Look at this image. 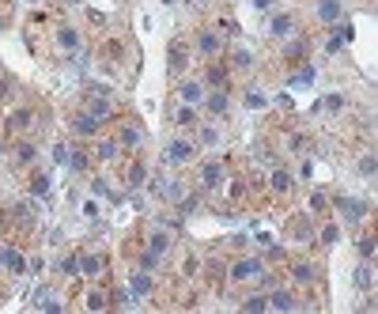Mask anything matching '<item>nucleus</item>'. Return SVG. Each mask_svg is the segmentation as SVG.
Masks as SVG:
<instances>
[{"label": "nucleus", "mask_w": 378, "mask_h": 314, "mask_svg": "<svg viewBox=\"0 0 378 314\" xmlns=\"http://www.w3.org/2000/svg\"><path fill=\"white\" fill-rule=\"evenodd\" d=\"M336 208H344V216H348V220H359V216H363V204H359V201H336Z\"/></svg>", "instance_id": "6"}, {"label": "nucleus", "mask_w": 378, "mask_h": 314, "mask_svg": "<svg viewBox=\"0 0 378 314\" xmlns=\"http://www.w3.org/2000/svg\"><path fill=\"white\" fill-rule=\"evenodd\" d=\"M178 125H193V110H189V106L178 110Z\"/></svg>", "instance_id": "27"}, {"label": "nucleus", "mask_w": 378, "mask_h": 314, "mask_svg": "<svg viewBox=\"0 0 378 314\" xmlns=\"http://www.w3.org/2000/svg\"><path fill=\"white\" fill-rule=\"evenodd\" d=\"M15 156H19V163H30V159H34V148H30V144H19Z\"/></svg>", "instance_id": "20"}, {"label": "nucleus", "mask_w": 378, "mask_h": 314, "mask_svg": "<svg viewBox=\"0 0 378 314\" xmlns=\"http://www.w3.org/2000/svg\"><path fill=\"white\" fill-rule=\"evenodd\" d=\"M359 171L371 178V174H375V156H363V159H359Z\"/></svg>", "instance_id": "24"}, {"label": "nucleus", "mask_w": 378, "mask_h": 314, "mask_svg": "<svg viewBox=\"0 0 378 314\" xmlns=\"http://www.w3.org/2000/svg\"><path fill=\"white\" fill-rule=\"evenodd\" d=\"M163 250H167V235H155L151 239V254H163Z\"/></svg>", "instance_id": "28"}, {"label": "nucleus", "mask_w": 378, "mask_h": 314, "mask_svg": "<svg viewBox=\"0 0 378 314\" xmlns=\"http://www.w3.org/2000/svg\"><path fill=\"white\" fill-rule=\"evenodd\" d=\"M170 57H174L170 65H174V68H182V65H186V45H182V42H178V45H170Z\"/></svg>", "instance_id": "13"}, {"label": "nucleus", "mask_w": 378, "mask_h": 314, "mask_svg": "<svg viewBox=\"0 0 378 314\" xmlns=\"http://www.w3.org/2000/svg\"><path fill=\"white\" fill-rule=\"evenodd\" d=\"M102 307H106L102 295H99V292H91V295H87V311H102Z\"/></svg>", "instance_id": "25"}, {"label": "nucleus", "mask_w": 378, "mask_h": 314, "mask_svg": "<svg viewBox=\"0 0 378 314\" xmlns=\"http://www.w3.org/2000/svg\"><path fill=\"white\" fill-rule=\"evenodd\" d=\"M336 12H340V4H336V0H321V8H318L321 19H336Z\"/></svg>", "instance_id": "8"}, {"label": "nucleus", "mask_w": 378, "mask_h": 314, "mask_svg": "<svg viewBox=\"0 0 378 314\" xmlns=\"http://www.w3.org/2000/svg\"><path fill=\"white\" fill-rule=\"evenodd\" d=\"M38 307H42V311H61V303L53 299L49 292H42V295H38Z\"/></svg>", "instance_id": "15"}, {"label": "nucleus", "mask_w": 378, "mask_h": 314, "mask_svg": "<svg viewBox=\"0 0 378 314\" xmlns=\"http://www.w3.org/2000/svg\"><path fill=\"white\" fill-rule=\"evenodd\" d=\"M273 307H276V311H295V299H291L288 292H276V295H273Z\"/></svg>", "instance_id": "7"}, {"label": "nucleus", "mask_w": 378, "mask_h": 314, "mask_svg": "<svg viewBox=\"0 0 378 314\" xmlns=\"http://www.w3.org/2000/svg\"><path fill=\"white\" fill-rule=\"evenodd\" d=\"M265 307H269V299H261V295H253V299L242 303V311H265Z\"/></svg>", "instance_id": "19"}, {"label": "nucleus", "mask_w": 378, "mask_h": 314, "mask_svg": "<svg viewBox=\"0 0 378 314\" xmlns=\"http://www.w3.org/2000/svg\"><path fill=\"white\" fill-rule=\"evenodd\" d=\"M359 250H363V254L371 257V254H375V239H363V243H359Z\"/></svg>", "instance_id": "31"}, {"label": "nucleus", "mask_w": 378, "mask_h": 314, "mask_svg": "<svg viewBox=\"0 0 378 314\" xmlns=\"http://www.w3.org/2000/svg\"><path fill=\"white\" fill-rule=\"evenodd\" d=\"M291 276H295V280H310V276H314V269H310V265H295V269H291Z\"/></svg>", "instance_id": "18"}, {"label": "nucleus", "mask_w": 378, "mask_h": 314, "mask_svg": "<svg viewBox=\"0 0 378 314\" xmlns=\"http://www.w3.org/2000/svg\"><path fill=\"white\" fill-rule=\"evenodd\" d=\"M288 186H291L288 174H276V178H273V189H288Z\"/></svg>", "instance_id": "29"}, {"label": "nucleus", "mask_w": 378, "mask_h": 314, "mask_svg": "<svg viewBox=\"0 0 378 314\" xmlns=\"http://www.w3.org/2000/svg\"><path fill=\"white\" fill-rule=\"evenodd\" d=\"M8 125H12V129H27V125H30V114H27V110H19V114H12V121H8Z\"/></svg>", "instance_id": "16"}, {"label": "nucleus", "mask_w": 378, "mask_h": 314, "mask_svg": "<svg viewBox=\"0 0 378 314\" xmlns=\"http://www.w3.org/2000/svg\"><path fill=\"white\" fill-rule=\"evenodd\" d=\"M76 269L84 272V276H99V257H91V254H80V257H76Z\"/></svg>", "instance_id": "3"}, {"label": "nucleus", "mask_w": 378, "mask_h": 314, "mask_svg": "<svg viewBox=\"0 0 378 314\" xmlns=\"http://www.w3.org/2000/svg\"><path fill=\"white\" fill-rule=\"evenodd\" d=\"M34 193H38V197H45V193H49V178H42V174H38V178H34Z\"/></svg>", "instance_id": "21"}, {"label": "nucleus", "mask_w": 378, "mask_h": 314, "mask_svg": "<svg viewBox=\"0 0 378 314\" xmlns=\"http://www.w3.org/2000/svg\"><path fill=\"white\" fill-rule=\"evenodd\" d=\"M223 106H227V99H223V95H208V110H212V114H219V110H223Z\"/></svg>", "instance_id": "17"}, {"label": "nucleus", "mask_w": 378, "mask_h": 314, "mask_svg": "<svg viewBox=\"0 0 378 314\" xmlns=\"http://www.w3.org/2000/svg\"><path fill=\"white\" fill-rule=\"evenodd\" d=\"M201 49H204V53H216V49H219V38H216V34H201Z\"/></svg>", "instance_id": "14"}, {"label": "nucleus", "mask_w": 378, "mask_h": 314, "mask_svg": "<svg viewBox=\"0 0 378 314\" xmlns=\"http://www.w3.org/2000/svg\"><path fill=\"white\" fill-rule=\"evenodd\" d=\"M110 114H114L110 102H91V117H110Z\"/></svg>", "instance_id": "12"}, {"label": "nucleus", "mask_w": 378, "mask_h": 314, "mask_svg": "<svg viewBox=\"0 0 378 314\" xmlns=\"http://www.w3.org/2000/svg\"><path fill=\"white\" fill-rule=\"evenodd\" d=\"M231 272H234V280H250V276H257V272H261V261H238Z\"/></svg>", "instance_id": "2"}, {"label": "nucleus", "mask_w": 378, "mask_h": 314, "mask_svg": "<svg viewBox=\"0 0 378 314\" xmlns=\"http://www.w3.org/2000/svg\"><path fill=\"white\" fill-rule=\"evenodd\" d=\"M253 4H257V8H261V12H265V8H273V0H253Z\"/></svg>", "instance_id": "32"}, {"label": "nucleus", "mask_w": 378, "mask_h": 314, "mask_svg": "<svg viewBox=\"0 0 378 314\" xmlns=\"http://www.w3.org/2000/svg\"><path fill=\"white\" fill-rule=\"evenodd\" d=\"M356 280H359V284H363V288H371V265H363V269H359V276H356Z\"/></svg>", "instance_id": "30"}, {"label": "nucleus", "mask_w": 378, "mask_h": 314, "mask_svg": "<svg viewBox=\"0 0 378 314\" xmlns=\"http://www.w3.org/2000/svg\"><path fill=\"white\" fill-rule=\"evenodd\" d=\"M99 156H102V159H114V156H117V140H106V144L99 148Z\"/></svg>", "instance_id": "22"}, {"label": "nucleus", "mask_w": 378, "mask_h": 314, "mask_svg": "<svg viewBox=\"0 0 378 314\" xmlns=\"http://www.w3.org/2000/svg\"><path fill=\"white\" fill-rule=\"evenodd\" d=\"M68 4H80V0H68Z\"/></svg>", "instance_id": "33"}, {"label": "nucleus", "mask_w": 378, "mask_h": 314, "mask_svg": "<svg viewBox=\"0 0 378 314\" xmlns=\"http://www.w3.org/2000/svg\"><path fill=\"white\" fill-rule=\"evenodd\" d=\"M201 182L204 186H219V163H204L201 167Z\"/></svg>", "instance_id": "5"}, {"label": "nucleus", "mask_w": 378, "mask_h": 314, "mask_svg": "<svg viewBox=\"0 0 378 314\" xmlns=\"http://www.w3.org/2000/svg\"><path fill=\"white\" fill-rule=\"evenodd\" d=\"M72 129H76V133H80V136H91V133L99 129V121H95V117H91V114H80V117H76V121H72Z\"/></svg>", "instance_id": "4"}, {"label": "nucleus", "mask_w": 378, "mask_h": 314, "mask_svg": "<svg viewBox=\"0 0 378 314\" xmlns=\"http://www.w3.org/2000/svg\"><path fill=\"white\" fill-rule=\"evenodd\" d=\"M201 95H204L201 84H186V87H182V99H186V102H201Z\"/></svg>", "instance_id": "10"}, {"label": "nucleus", "mask_w": 378, "mask_h": 314, "mask_svg": "<svg viewBox=\"0 0 378 314\" xmlns=\"http://www.w3.org/2000/svg\"><path fill=\"white\" fill-rule=\"evenodd\" d=\"M291 30V15H276L273 19V34H288Z\"/></svg>", "instance_id": "11"}, {"label": "nucleus", "mask_w": 378, "mask_h": 314, "mask_svg": "<svg viewBox=\"0 0 378 314\" xmlns=\"http://www.w3.org/2000/svg\"><path fill=\"white\" fill-rule=\"evenodd\" d=\"M167 159H170V163H186V159H193V148H189L186 140H170L167 144Z\"/></svg>", "instance_id": "1"}, {"label": "nucleus", "mask_w": 378, "mask_h": 314, "mask_svg": "<svg viewBox=\"0 0 378 314\" xmlns=\"http://www.w3.org/2000/svg\"><path fill=\"white\" fill-rule=\"evenodd\" d=\"M234 65H238V68H250V65H253V57H250L246 49H238V53H234Z\"/></svg>", "instance_id": "23"}, {"label": "nucleus", "mask_w": 378, "mask_h": 314, "mask_svg": "<svg viewBox=\"0 0 378 314\" xmlns=\"http://www.w3.org/2000/svg\"><path fill=\"white\" fill-rule=\"evenodd\" d=\"M314 80V68H303L299 76H291V84H310Z\"/></svg>", "instance_id": "26"}, {"label": "nucleus", "mask_w": 378, "mask_h": 314, "mask_svg": "<svg viewBox=\"0 0 378 314\" xmlns=\"http://www.w3.org/2000/svg\"><path fill=\"white\" fill-rule=\"evenodd\" d=\"M57 42H61V45H64V49H72V45H76V42H80V34H76V30H72V27H64V30H61V34H57Z\"/></svg>", "instance_id": "9"}]
</instances>
